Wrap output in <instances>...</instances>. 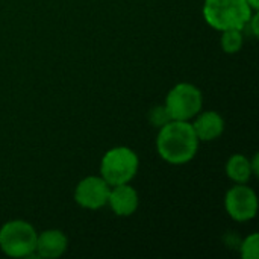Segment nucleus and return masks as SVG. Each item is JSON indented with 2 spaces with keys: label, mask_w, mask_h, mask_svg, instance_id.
Instances as JSON below:
<instances>
[{
  "label": "nucleus",
  "mask_w": 259,
  "mask_h": 259,
  "mask_svg": "<svg viewBox=\"0 0 259 259\" xmlns=\"http://www.w3.org/2000/svg\"><path fill=\"white\" fill-rule=\"evenodd\" d=\"M203 106L202 91L188 82H181L175 85L165 97V111L170 120L191 121Z\"/></svg>",
  "instance_id": "obj_5"
},
{
  "label": "nucleus",
  "mask_w": 259,
  "mask_h": 259,
  "mask_svg": "<svg viewBox=\"0 0 259 259\" xmlns=\"http://www.w3.org/2000/svg\"><path fill=\"white\" fill-rule=\"evenodd\" d=\"M108 205L111 206L112 212L118 217H129L135 214L140 205L138 191L131 187L129 184H120L111 187Z\"/></svg>",
  "instance_id": "obj_8"
},
{
  "label": "nucleus",
  "mask_w": 259,
  "mask_h": 259,
  "mask_svg": "<svg viewBox=\"0 0 259 259\" xmlns=\"http://www.w3.org/2000/svg\"><path fill=\"white\" fill-rule=\"evenodd\" d=\"M68 238L59 229H47L36 237L35 253L39 258L56 259L67 252Z\"/></svg>",
  "instance_id": "obj_9"
},
{
  "label": "nucleus",
  "mask_w": 259,
  "mask_h": 259,
  "mask_svg": "<svg viewBox=\"0 0 259 259\" xmlns=\"http://www.w3.org/2000/svg\"><path fill=\"white\" fill-rule=\"evenodd\" d=\"M199 138L190 121L170 120L159 127L156 137L158 155L171 165L188 164L199 150Z\"/></svg>",
  "instance_id": "obj_1"
},
{
  "label": "nucleus",
  "mask_w": 259,
  "mask_h": 259,
  "mask_svg": "<svg viewBox=\"0 0 259 259\" xmlns=\"http://www.w3.org/2000/svg\"><path fill=\"white\" fill-rule=\"evenodd\" d=\"M241 258L243 259H258L259 258V234L253 232L244 241L240 247Z\"/></svg>",
  "instance_id": "obj_13"
},
{
  "label": "nucleus",
  "mask_w": 259,
  "mask_h": 259,
  "mask_svg": "<svg viewBox=\"0 0 259 259\" xmlns=\"http://www.w3.org/2000/svg\"><path fill=\"white\" fill-rule=\"evenodd\" d=\"M36 231L24 220H11L0 228V250L11 258H26L35 253Z\"/></svg>",
  "instance_id": "obj_4"
},
{
  "label": "nucleus",
  "mask_w": 259,
  "mask_h": 259,
  "mask_svg": "<svg viewBox=\"0 0 259 259\" xmlns=\"http://www.w3.org/2000/svg\"><path fill=\"white\" fill-rule=\"evenodd\" d=\"M226 175L234 184H247L253 176L250 159L244 155H232L226 162Z\"/></svg>",
  "instance_id": "obj_11"
},
{
  "label": "nucleus",
  "mask_w": 259,
  "mask_h": 259,
  "mask_svg": "<svg viewBox=\"0 0 259 259\" xmlns=\"http://www.w3.org/2000/svg\"><path fill=\"white\" fill-rule=\"evenodd\" d=\"M222 49L229 53V55H234V53H238L243 47V42H244V36H243V30L240 29H229V30H223L222 32Z\"/></svg>",
  "instance_id": "obj_12"
},
{
  "label": "nucleus",
  "mask_w": 259,
  "mask_h": 259,
  "mask_svg": "<svg viewBox=\"0 0 259 259\" xmlns=\"http://www.w3.org/2000/svg\"><path fill=\"white\" fill-rule=\"evenodd\" d=\"M253 11L247 0H205L203 18L215 30L223 32L229 29L243 30L247 27Z\"/></svg>",
  "instance_id": "obj_2"
},
{
  "label": "nucleus",
  "mask_w": 259,
  "mask_h": 259,
  "mask_svg": "<svg viewBox=\"0 0 259 259\" xmlns=\"http://www.w3.org/2000/svg\"><path fill=\"white\" fill-rule=\"evenodd\" d=\"M225 208L232 220L238 223L249 222L258 214V196L247 184H235L226 193Z\"/></svg>",
  "instance_id": "obj_6"
},
{
  "label": "nucleus",
  "mask_w": 259,
  "mask_h": 259,
  "mask_svg": "<svg viewBox=\"0 0 259 259\" xmlns=\"http://www.w3.org/2000/svg\"><path fill=\"white\" fill-rule=\"evenodd\" d=\"M247 3L250 5V8L253 11H258L259 9V0H247Z\"/></svg>",
  "instance_id": "obj_15"
},
{
  "label": "nucleus",
  "mask_w": 259,
  "mask_h": 259,
  "mask_svg": "<svg viewBox=\"0 0 259 259\" xmlns=\"http://www.w3.org/2000/svg\"><path fill=\"white\" fill-rule=\"evenodd\" d=\"M193 120L191 126L199 141H214L225 132V120L217 111H200Z\"/></svg>",
  "instance_id": "obj_10"
},
{
  "label": "nucleus",
  "mask_w": 259,
  "mask_h": 259,
  "mask_svg": "<svg viewBox=\"0 0 259 259\" xmlns=\"http://www.w3.org/2000/svg\"><path fill=\"white\" fill-rule=\"evenodd\" d=\"M140 159L138 155L126 147L118 146L109 149L100 162V176L111 185L129 184L138 173Z\"/></svg>",
  "instance_id": "obj_3"
},
{
  "label": "nucleus",
  "mask_w": 259,
  "mask_h": 259,
  "mask_svg": "<svg viewBox=\"0 0 259 259\" xmlns=\"http://www.w3.org/2000/svg\"><path fill=\"white\" fill-rule=\"evenodd\" d=\"M250 165H252V171H253V175H255V176H258V173H259V156L258 155H255V156H253V159H250Z\"/></svg>",
  "instance_id": "obj_14"
},
{
  "label": "nucleus",
  "mask_w": 259,
  "mask_h": 259,
  "mask_svg": "<svg viewBox=\"0 0 259 259\" xmlns=\"http://www.w3.org/2000/svg\"><path fill=\"white\" fill-rule=\"evenodd\" d=\"M109 191L111 185L102 176H88L77 184L74 200L79 206L96 211L108 205Z\"/></svg>",
  "instance_id": "obj_7"
}]
</instances>
